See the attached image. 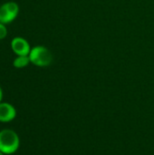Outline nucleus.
Instances as JSON below:
<instances>
[{"instance_id":"obj_1","label":"nucleus","mask_w":154,"mask_h":155,"mask_svg":"<svg viewBox=\"0 0 154 155\" xmlns=\"http://www.w3.org/2000/svg\"><path fill=\"white\" fill-rule=\"evenodd\" d=\"M20 147V139L17 134L10 129L0 132V152L4 154H13Z\"/></svg>"},{"instance_id":"obj_2","label":"nucleus","mask_w":154,"mask_h":155,"mask_svg":"<svg viewBox=\"0 0 154 155\" xmlns=\"http://www.w3.org/2000/svg\"><path fill=\"white\" fill-rule=\"evenodd\" d=\"M28 56L30 62L39 67L49 66L53 62L52 53L46 47L42 45H37L32 48Z\"/></svg>"},{"instance_id":"obj_3","label":"nucleus","mask_w":154,"mask_h":155,"mask_svg":"<svg viewBox=\"0 0 154 155\" xmlns=\"http://www.w3.org/2000/svg\"><path fill=\"white\" fill-rule=\"evenodd\" d=\"M19 13V6L15 2H7L0 6V23L5 25L14 21Z\"/></svg>"},{"instance_id":"obj_4","label":"nucleus","mask_w":154,"mask_h":155,"mask_svg":"<svg viewBox=\"0 0 154 155\" xmlns=\"http://www.w3.org/2000/svg\"><path fill=\"white\" fill-rule=\"evenodd\" d=\"M11 47L15 54L17 55H28L31 48L28 42L20 36L15 37L11 42Z\"/></svg>"},{"instance_id":"obj_5","label":"nucleus","mask_w":154,"mask_h":155,"mask_svg":"<svg viewBox=\"0 0 154 155\" xmlns=\"http://www.w3.org/2000/svg\"><path fill=\"white\" fill-rule=\"evenodd\" d=\"M16 117L15 108L9 103H0V122L10 123Z\"/></svg>"},{"instance_id":"obj_6","label":"nucleus","mask_w":154,"mask_h":155,"mask_svg":"<svg viewBox=\"0 0 154 155\" xmlns=\"http://www.w3.org/2000/svg\"><path fill=\"white\" fill-rule=\"evenodd\" d=\"M30 58L28 55H17V57L14 60L13 65L15 68H24L29 64Z\"/></svg>"},{"instance_id":"obj_7","label":"nucleus","mask_w":154,"mask_h":155,"mask_svg":"<svg viewBox=\"0 0 154 155\" xmlns=\"http://www.w3.org/2000/svg\"><path fill=\"white\" fill-rule=\"evenodd\" d=\"M7 35V30L4 24L0 23V40L1 39H4Z\"/></svg>"},{"instance_id":"obj_8","label":"nucleus","mask_w":154,"mask_h":155,"mask_svg":"<svg viewBox=\"0 0 154 155\" xmlns=\"http://www.w3.org/2000/svg\"><path fill=\"white\" fill-rule=\"evenodd\" d=\"M2 98H3V91H2V88L0 87V103L2 101Z\"/></svg>"},{"instance_id":"obj_9","label":"nucleus","mask_w":154,"mask_h":155,"mask_svg":"<svg viewBox=\"0 0 154 155\" xmlns=\"http://www.w3.org/2000/svg\"><path fill=\"white\" fill-rule=\"evenodd\" d=\"M0 155H5V154H4V153H3L2 152H0Z\"/></svg>"}]
</instances>
